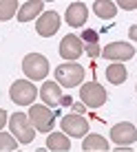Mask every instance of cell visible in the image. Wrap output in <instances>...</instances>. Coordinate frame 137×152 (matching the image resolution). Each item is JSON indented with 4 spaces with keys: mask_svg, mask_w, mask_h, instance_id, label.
I'll return each instance as SVG.
<instances>
[{
    "mask_svg": "<svg viewBox=\"0 0 137 152\" xmlns=\"http://www.w3.org/2000/svg\"><path fill=\"white\" fill-rule=\"evenodd\" d=\"M55 82L64 88H75L84 82V69L77 62H64L55 69Z\"/></svg>",
    "mask_w": 137,
    "mask_h": 152,
    "instance_id": "obj_1",
    "label": "cell"
},
{
    "mask_svg": "<svg viewBox=\"0 0 137 152\" xmlns=\"http://www.w3.org/2000/svg\"><path fill=\"white\" fill-rule=\"evenodd\" d=\"M9 128H11V134L15 137V141L18 143H31L35 137V128H33V124H31V119H29V115H24V113H15L9 117Z\"/></svg>",
    "mask_w": 137,
    "mask_h": 152,
    "instance_id": "obj_2",
    "label": "cell"
},
{
    "mask_svg": "<svg viewBox=\"0 0 137 152\" xmlns=\"http://www.w3.org/2000/svg\"><path fill=\"white\" fill-rule=\"evenodd\" d=\"M22 71H24V75H27L29 80L40 82V80H44V77L49 75V60L42 53H29V55H24V60H22Z\"/></svg>",
    "mask_w": 137,
    "mask_h": 152,
    "instance_id": "obj_3",
    "label": "cell"
},
{
    "mask_svg": "<svg viewBox=\"0 0 137 152\" xmlns=\"http://www.w3.org/2000/svg\"><path fill=\"white\" fill-rule=\"evenodd\" d=\"M29 119L33 124V128L38 132H53V124H55V113L44 104H33L29 108Z\"/></svg>",
    "mask_w": 137,
    "mask_h": 152,
    "instance_id": "obj_4",
    "label": "cell"
},
{
    "mask_svg": "<svg viewBox=\"0 0 137 152\" xmlns=\"http://www.w3.org/2000/svg\"><path fill=\"white\" fill-rule=\"evenodd\" d=\"M9 97L18 106H33V99L38 97V88L27 80H15L9 88Z\"/></svg>",
    "mask_w": 137,
    "mask_h": 152,
    "instance_id": "obj_5",
    "label": "cell"
},
{
    "mask_svg": "<svg viewBox=\"0 0 137 152\" xmlns=\"http://www.w3.org/2000/svg\"><path fill=\"white\" fill-rule=\"evenodd\" d=\"M106 91L99 82H86L80 86V99L86 108H99L106 104Z\"/></svg>",
    "mask_w": 137,
    "mask_h": 152,
    "instance_id": "obj_6",
    "label": "cell"
},
{
    "mask_svg": "<svg viewBox=\"0 0 137 152\" xmlns=\"http://www.w3.org/2000/svg\"><path fill=\"white\" fill-rule=\"evenodd\" d=\"M62 132L68 134V137H75V139H82L84 134H88V121L86 117H82V115H66V117H62Z\"/></svg>",
    "mask_w": 137,
    "mask_h": 152,
    "instance_id": "obj_7",
    "label": "cell"
},
{
    "mask_svg": "<svg viewBox=\"0 0 137 152\" xmlns=\"http://www.w3.org/2000/svg\"><path fill=\"white\" fill-rule=\"evenodd\" d=\"M82 53H84L82 38H77V35H73V33H68V35L62 38V42H60V55H62L64 62H75Z\"/></svg>",
    "mask_w": 137,
    "mask_h": 152,
    "instance_id": "obj_8",
    "label": "cell"
},
{
    "mask_svg": "<svg viewBox=\"0 0 137 152\" xmlns=\"http://www.w3.org/2000/svg\"><path fill=\"white\" fill-rule=\"evenodd\" d=\"M102 55L110 62H126L135 55V46H130L128 42H110L104 46Z\"/></svg>",
    "mask_w": 137,
    "mask_h": 152,
    "instance_id": "obj_9",
    "label": "cell"
},
{
    "mask_svg": "<svg viewBox=\"0 0 137 152\" xmlns=\"http://www.w3.org/2000/svg\"><path fill=\"white\" fill-rule=\"evenodd\" d=\"M110 139H113L117 145H130V143L137 141V128L130 121L115 124L113 128H110Z\"/></svg>",
    "mask_w": 137,
    "mask_h": 152,
    "instance_id": "obj_10",
    "label": "cell"
},
{
    "mask_svg": "<svg viewBox=\"0 0 137 152\" xmlns=\"http://www.w3.org/2000/svg\"><path fill=\"white\" fill-rule=\"evenodd\" d=\"M57 29H60V15L55 11H44L38 18V22H35V31H38V35H42V38L55 35Z\"/></svg>",
    "mask_w": 137,
    "mask_h": 152,
    "instance_id": "obj_11",
    "label": "cell"
},
{
    "mask_svg": "<svg viewBox=\"0 0 137 152\" xmlns=\"http://www.w3.org/2000/svg\"><path fill=\"white\" fill-rule=\"evenodd\" d=\"M64 18H66V24H68V27H75V29H77V27H84V24H86V18H88L86 4H84V2H73V4H68Z\"/></svg>",
    "mask_w": 137,
    "mask_h": 152,
    "instance_id": "obj_12",
    "label": "cell"
},
{
    "mask_svg": "<svg viewBox=\"0 0 137 152\" xmlns=\"http://www.w3.org/2000/svg\"><path fill=\"white\" fill-rule=\"evenodd\" d=\"M38 95L44 102V106H49V108L60 106V102H62V91H60V84L57 82H44Z\"/></svg>",
    "mask_w": 137,
    "mask_h": 152,
    "instance_id": "obj_13",
    "label": "cell"
},
{
    "mask_svg": "<svg viewBox=\"0 0 137 152\" xmlns=\"http://www.w3.org/2000/svg\"><path fill=\"white\" fill-rule=\"evenodd\" d=\"M42 13H44V4L40 0H29L18 9V22H29V20L38 18Z\"/></svg>",
    "mask_w": 137,
    "mask_h": 152,
    "instance_id": "obj_14",
    "label": "cell"
},
{
    "mask_svg": "<svg viewBox=\"0 0 137 152\" xmlns=\"http://www.w3.org/2000/svg\"><path fill=\"white\" fill-rule=\"evenodd\" d=\"M46 148L51 152H68L71 150V141L64 132H51L46 137Z\"/></svg>",
    "mask_w": 137,
    "mask_h": 152,
    "instance_id": "obj_15",
    "label": "cell"
},
{
    "mask_svg": "<svg viewBox=\"0 0 137 152\" xmlns=\"http://www.w3.org/2000/svg\"><path fill=\"white\" fill-rule=\"evenodd\" d=\"M84 152H108V141L102 134H86V139L82 141Z\"/></svg>",
    "mask_w": 137,
    "mask_h": 152,
    "instance_id": "obj_16",
    "label": "cell"
},
{
    "mask_svg": "<svg viewBox=\"0 0 137 152\" xmlns=\"http://www.w3.org/2000/svg\"><path fill=\"white\" fill-rule=\"evenodd\" d=\"M93 11H95L97 18L110 20V18H115V13H117V4L110 2V0H95V2H93Z\"/></svg>",
    "mask_w": 137,
    "mask_h": 152,
    "instance_id": "obj_17",
    "label": "cell"
},
{
    "mask_svg": "<svg viewBox=\"0 0 137 152\" xmlns=\"http://www.w3.org/2000/svg\"><path fill=\"white\" fill-rule=\"evenodd\" d=\"M126 66L122 64V62H115V64H108V69H106V80L110 84H115V86H119V84H124L126 80Z\"/></svg>",
    "mask_w": 137,
    "mask_h": 152,
    "instance_id": "obj_18",
    "label": "cell"
},
{
    "mask_svg": "<svg viewBox=\"0 0 137 152\" xmlns=\"http://www.w3.org/2000/svg\"><path fill=\"white\" fill-rule=\"evenodd\" d=\"M20 9V4H18V0H0V20H11L15 11Z\"/></svg>",
    "mask_w": 137,
    "mask_h": 152,
    "instance_id": "obj_19",
    "label": "cell"
},
{
    "mask_svg": "<svg viewBox=\"0 0 137 152\" xmlns=\"http://www.w3.org/2000/svg\"><path fill=\"white\" fill-rule=\"evenodd\" d=\"M15 145H18V141H15L13 134L0 132V152H11V150H15Z\"/></svg>",
    "mask_w": 137,
    "mask_h": 152,
    "instance_id": "obj_20",
    "label": "cell"
},
{
    "mask_svg": "<svg viewBox=\"0 0 137 152\" xmlns=\"http://www.w3.org/2000/svg\"><path fill=\"white\" fill-rule=\"evenodd\" d=\"M84 51H86V55H88V57H97V55H102V49H99L97 42H93V44H86V46H84Z\"/></svg>",
    "mask_w": 137,
    "mask_h": 152,
    "instance_id": "obj_21",
    "label": "cell"
},
{
    "mask_svg": "<svg viewBox=\"0 0 137 152\" xmlns=\"http://www.w3.org/2000/svg\"><path fill=\"white\" fill-rule=\"evenodd\" d=\"M82 42H86V44L97 42V33H95V31H91V29H86V31L82 33Z\"/></svg>",
    "mask_w": 137,
    "mask_h": 152,
    "instance_id": "obj_22",
    "label": "cell"
},
{
    "mask_svg": "<svg viewBox=\"0 0 137 152\" xmlns=\"http://www.w3.org/2000/svg\"><path fill=\"white\" fill-rule=\"evenodd\" d=\"M119 7L126 11H133V9H137V0H119Z\"/></svg>",
    "mask_w": 137,
    "mask_h": 152,
    "instance_id": "obj_23",
    "label": "cell"
},
{
    "mask_svg": "<svg viewBox=\"0 0 137 152\" xmlns=\"http://www.w3.org/2000/svg\"><path fill=\"white\" fill-rule=\"evenodd\" d=\"M71 108H73V113H75V115H82L84 110H86V106H84V104H82V102H77V104H73V106H71Z\"/></svg>",
    "mask_w": 137,
    "mask_h": 152,
    "instance_id": "obj_24",
    "label": "cell"
},
{
    "mask_svg": "<svg viewBox=\"0 0 137 152\" xmlns=\"http://www.w3.org/2000/svg\"><path fill=\"white\" fill-rule=\"evenodd\" d=\"M7 117H9V115H7V110H4V108H0V130H2V128H4V124L9 121Z\"/></svg>",
    "mask_w": 137,
    "mask_h": 152,
    "instance_id": "obj_25",
    "label": "cell"
},
{
    "mask_svg": "<svg viewBox=\"0 0 137 152\" xmlns=\"http://www.w3.org/2000/svg\"><path fill=\"white\" fill-rule=\"evenodd\" d=\"M128 35H130V40H135V42H137V24H133V27L128 29Z\"/></svg>",
    "mask_w": 137,
    "mask_h": 152,
    "instance_id": "obj_26",
    "label": "cell"
},
{
    "mask_svg": "<svg viewBox=\"0 0 137 152\" xmlns=\"http://www.w3.org/2000/svg\"><path fill=\"white\" fill-rule=\"evenodd\" d=\"M60 104H62V106H73V97H71V95H68V97H62Z\"/></svg>",
    "mask_w": 137,
    "mask_h": 152,
    "instance_id": "obj_27",
    "label": "cell"
},
{
    "mask_svg": "<svg viewBox=\"0 0 137 152\" xmlns=\"http://www.w3.org/2000/svg\"><path fill=\"white\" fill-rule=\"evenodd\" d=\"M117 152H135V150H128V148H124V145H119Z\"/></svg>",
    "mask_w": 137,
    "mask_h": 152,
    "instance_id": "obj_28",
    "label": "cell"
}]
</instances>
